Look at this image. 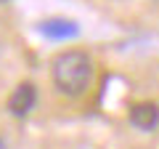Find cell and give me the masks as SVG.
<instances>
[{
  "label": "cell",
  "mask_w": 159,
  "mask_h": 149,
  "mask_svg": "<svg viewBox=\"0 0 159 149\" xmlns=\"http://www.w3.org/2000/svg\"><path fill=\"white\" fill-rule=\"evenodd\" d=\"M93 80V61L85 51H64L53 59V83L66 96H82Z\"/></svg>",
  "instance_id": "cell-1"
},
{
  "label": "cell",
  "mask_w": 159,
  "mask_h": 149,
  "mask_svg": "<svg viewBox=\"0 0 159 149\" xmlns=\"http://www.w3.org/2000/svg\"><path fill=\"white\" fill-rule=\"evenodd\" d=\"M40 32L45 37H51V40H66V37H77L80 27L72 19H45L40 24Z\"/></svg>",
  "instance_id": "cell-4"
},
{
  "label": "cell",
  "mask_w": 159,
  "mask_h": 149,
  "mask_svg": "<svg viewBox=\"0 0 159 149\" xmlns=\"http://www.w3.org/2000/svg\"><path fill=\"white\" fill-rule=\"evenodd\" d=\"M130 123L138 131H154L159 125V107L154 101H138L130 107Z\"/></svg>",
  "instance_id": "cell-3"
},
{
  "label": "cell",
  "mask_w": 159,
  "mask_h": 149,
  "mask_svg": "<svg viewBox=\"0 0 159 149\" xmlns=\"http://www.w3.org/2000/svg\"><path fill=\"white\" fill-rule=\"evenodd\" d=\"M0 149H6V144H3V138H0Z\"/></svg>",
  "instance_id": "cell-5"
},
{
  "label": "cell",
  "mask_w": 159,
  "mask_h": 149,
  "mask_svg": "<svg viewBox=\"0 0 159 149\" xmlns=\"http://www.w3.org/2000/svg\"><path fill=\"white\" fill-rule=\"evenodd\" d=\"M34 101H37V91H34L32 83H19L13 88V93L8 96V112L13 117H24L32 112Z\"/></svg>",
  "instance_id": "cell-2"
}]
</instances>
